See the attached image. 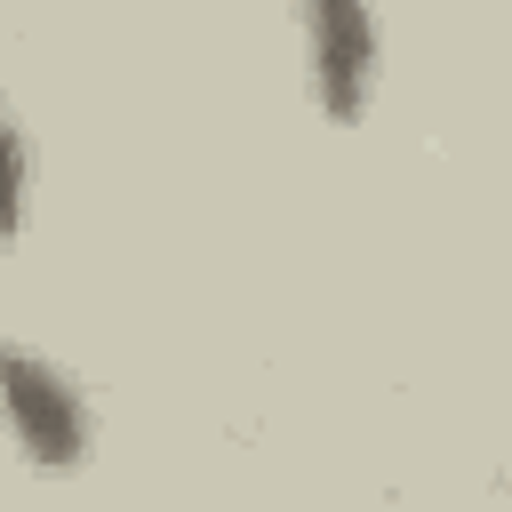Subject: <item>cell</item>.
Instances as JSON below:
<instances>
[{
	"mask_svg": "<svg viewBox=\"0 0 512 512\" xmlns=\"http://www.w3.org/2000/svg\"><path fill=\"white\" fill-rule=\"evenodd\" d=\"M304 88L328 120H360L376 96V8L304 0Z\"/></svg>",
	"mask_w": 512,
	"mask_h": 512,
	"instance_id": "cell-2",
	"label": "cell"
},
{
	"mask_svg": "<svg viewBox=\"0 0 512 512\" xmlns=\"http://www.w3.org/2000/svg\"><path fill=\"white\" fill-rule=\"evenodd\" d=\"M0 384H8V432H16L24 464H40V472L88 464V400L64 368H48L32 344H8Z\"/></svg>",
	"mask_w": 512,
	"mask_h": 512,
	"instance_id": "cell-1",
	"label": "cell"
}]
</instances>
